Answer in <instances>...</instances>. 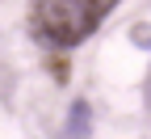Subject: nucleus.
<instances>
[{"label": "nucleus", "mask_w": 151, "mask_h": 139, "mask_svg": "<svg viewBox=\"0 0 151 139\" xmlns=\"http://www.w3.org/2000/svg\"><path fill=\"white\" fill-rule=\"evenodd\" d=\"M118 4L122 0H29L25 34L46 51H71L88 34H97Z\"/></svg>", "instance_id": "f257e3e1"}, {"label": "nucleus", "mask_w": 151, "mask_h": 139, "mask_svg": "<svg viewBox=\"0 0 151 139\" xmlns=\"http://www.w3.org/2000/svg\"><path fill=\"white\" fill-rule=\"evenodd\" d=\"M92 127V114H88V101H76L71 106V127H67V139H84Z\"/></svg>", "instance_id": "f03ea898"}]
</instances>
